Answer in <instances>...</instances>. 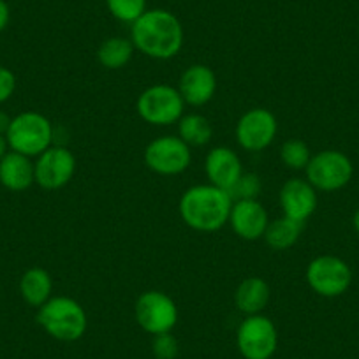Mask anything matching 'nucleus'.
<instances>
[{
  "label": "nucleus",
  "instance_id": "obj_9",
  "mask_svg": "<svg viewBox=\"0 0 359 359\" xmlns=\"http://www.w3.org/2000/svg\"><path fill=\"white\" fill-rule=\"evenodd\" d=\"M134 317L141 330L148 334L172 333L178 324L180 312L175 299L162 291H144L134 305Z\"/></svg>",
  "mask_w": 359,
  "mask_h": 359
},
{
  "label": "nucleus",
  "instance_id": "obj_20",
  "mask_svg": "<svg viewBox=\"0 0 359 359\" xmlns=\"http://www.w3.org/2000/svg\"><path fill=\"white\" fill-rule=\"evenodd\" d=\"M134 51H136V48H134L130 37H108L99 46L97 60L108 71H118L133 60Z\"/></svg>",
  "mask_w": 359,
  "mask_h": 359
},
{
  "label": "nucleus",
  "instance_id": "obj_3",
  "mask_svg": "<svg viewBox=\"0 0 359 359\" xmlns=\"http://www.w3.org/2000/svg\"><path fill=\"white\" fill-rule=\"evenodd\" d=\"M37 324L58 341H78L88 327L85 309L67 296H53L37 309Z\"/></svg>",
  "mask_w": 359,
  "mask_h": 359
},
{
  "label": "nucleus",
  "instance_id": "obj_4",
  "mask_svg": "<svg viewBox=\"0 0 359 359\" xmlns=\"http://www.w3.org/2000/svg\"><path fill=\"white\" fill-rule=\"evenodd\" d=\"M53 123L37 111H23L13 116L11 126L6 133L9 150L27 157H39L53 144Z\"/></svg>",
  "mask_w": 359,
  "mask_h": 359
},
{
  "label": "nucleus",
  "instance_id": "obj_28",
  "mask_svg": "<svg viewBox=\"0 0 359 359\" xmlns=\"http://www.w3.org/2000/svg\"><path fill=\"white\" fill-rule=\"evenodd\" d=\"M9 22H11V9L6 0H0V34L8 29Z\"/></svg>",
  "mask_w": 359,
  "mask_h": 359
},
{
  "label": "nucleus",
  "instance_id": "obj_26",
  "mask_svg": "<svg viewBox=\"0 0 359 359\" xmlns=\"http://www.w3.org/2000/svg\"><path fill=\"white\" fill-rule=\"evenodd\" d=\"M151 352H154L155 359H176L180 354L178 340L172 333L157 334V337H154Z\"/></svg>",
  "mask_w": 359,
  "mask_h": 359
},
{
  "label": "nucleus",
  "instance_id": "obj_18",
  "mask_svg": "<svg viewBox=\"0 0 359 359\" xmlns=\"http://www.w3.org/2000/svg\"><path fill=\"white\" fill-rule=\"evenodd\" d=\"M269 285L261 277H248L238 284L234 291V305L236 309L247 316H257L269 303Z\"/></svg>",
  "mask_w": 359,
  "mask_h": 359
},
{
  "label": "nucleus",
  "instance_id": "obj_10",
  "mask_svg": "<svg viewBox=\"0 0 359 359\" xmlns=\"http://www.w3.org/2000/svg\"><path fill=\"white\" fill-rule=\"evenodd\" d=\"M143 158L150 171L162 176H176L189 169L192 151L178 136H161L147 144Z\"/></svg>",
  "mask_w": 359,
  "mask_h": 359
},
{
  "label": "nucleus",
  "instance_id": "obj_21",
  "mask_svg": "<svg viewBox=\"0 0 359 359\" xmlns=\"http://www.w3.org/2000/svg\"><path fill=\"white\" fill-rule=\"evenodd\" d=\"M305 224H299L296 220L289 219V217L282 215L280 219L269 220L268 227H266L264 233V241L268 243L269 248H273L277 252L289 250L291 247H294L298 243L299 236H302V231Z\"/></svg>",
  "mask_w": 359,
  "mask_h": 359
},
{
  "label": "nucleus",
  "instance_id": "obj_23",
  "mask_svg": "<svg viewBox=\"0 0 359 359\" xmlns=\"http://www.w3.org/2000/svg\"><path fill=\"white\" fill-rule=\"evenodd\" d=\"M280 158L287 169L305 171L310 158H312V151H310L309 144L305 141L292 137V140H287L280 147Z\"/></svg>",
  "mask_w": 359,
  "mask_h": 359
},
{
  "label": "nucleus",
  "instance_id": "obj_7",
  "mask_svg": "<svg viewBox=\"0 0 359 359\" xmlns=\"http://www.w3.org/2000/svg\"><path fill=\"white\" fill-rule=\"evenodd\" d=\"M309 184L317 192H337L351 184L352 161L340 150H323L312 155L305 169Z\"/></svg>",
  "mask_w": 359,
  "mask_h": 359
},
{
  "label": "nucleus",
  "instance_id": "obj_15",
  "mask_svg": "<svg viewBox=\"0 0 359 359\" xmlns=\"http://www.w3.org/2000/svg\"><path fill=\"white\" fill-rule=\"evenodd\" d=\"M176 88L184 97L185 104L199 108V106L208 104L215 97L217 76L208 65L192 64L182 72Z\"/></svg>",
  "mask_w": 359,
  "mask_h": 359
},
{
  "label": "nucleus",
  "instance_id": "obj_17",
  "mask_svg": "<svg viewBox=\"0 0 359 359\" xmlns=\"http://www.w3.org/2000/svg\"><path fill=\"white\" fill-rule=\"evenodd\" d=\"M36 184L32 158L9 150L0 161V185L11 192H23Z\"/></svg>",
  "mask_w": 359,
  "mask_h": 359
},
{
  "label": "nucleus",
  "instance_id": "obj_8",
  "mask_svg": "<svg viewBox=\"0 0 359 359\" xmlns=\"http://www.w3.org/2000/svg\"><path fill=\"white\" fill-rule=\"evenodd\" d=\"M236 345L245 359H271L278 348V331L264 313L247 316L236 331Z\"/></svg>",
  "mask_w": 359,
  "mask_h": 359
},
{
  "label": "nucleus",
  "instance_id": "obj_11",
  "mask_svg": "<svg viewBox=\"0 0 359 359\" xmlns=\"http://www.w3.org/2000/svg\"><path fill=\"white\" fill-rule=\"evenodd\" d=\"M234 134L243 150L262 151L271 147L277 137L278 120L269 109L252 108L240 116Z\"/></svg>",
  "mask_w": 359,
  "mask_h": 359
},
{
  "label": "nucleus",
  "instance_id": "obj_13",
  "mask_svg": "<svg viewBox=\"0 0 359 359\" xmlns=\"http://www.w3.org/2000/svg\"><path fill=\"white\" fill-rule=\"evenodd\" d=\"M278 203L285 217L305 224L316 213L319 196L306 178H291L282 185Z\"/></svg>",
  "mask_w": 359,
  "mask_h": 359
},
{
  "label": "nucleus",
  "instance_id": "obj_5",
  "mask_svg": "<svg viewBox=\"0 0 359 359\" xmlns=\"http://www.w3.org/2000/svg\"><path fill=\"white\" fill-rule=\"evenodd\" d=\"M141 120L155 127H168L178 123L185 115V101L178 88L165 83H157L144 88L136 102Z\"/></svg>",
  "mask_w": 359,
  "mask_h": 359
},
{
  "label": "nucleus",
  "instance_id": "obj_16",
  "mask_svg": "<svg viewBox=\"0 0 359 359\" xmlns=\"http://www.w3.org/2000/svg\"><path fill=\"white\" fill-rule=\"evenodd\" d=\"M205 172L208 176L210 184L229 192L231 187L236 184L245 171L240 155L233 148L215 147L206 155Z\"/></svg>",
  "mask_w": 359,
  "mask_h": 359
},
{
  "label": "nucleus",
  "instance_id": "obj_31",
  "mask_svg": "<svg viewBox=\"0 0 359 359\" xmlns=\"http://www.w3.org/2000/svg\"><path fill=\"white\" fill-rule=\"evenodd\" d=\"M352 226H354V231L359 234V208L355 210L354 215H352Z\"/></svg>",
  "mask_w": 359,
  "mask_h": 359
},
{
  "label": "nucleus",
  "instance_id": "obj_25",
  "mask_svg": "<svg viewBox=\"0 0 359 359\" xmlns=\"http://www.w3.org/2000/svg\"><path fill=\"white\" fill-rule=\"evenodd\" d=\"M262 191V182L255 172H243L236 184L231 187L229 194L233 201H241V199H257Z\"/></svg>",
  "mask_w": 359,
  "mask_h": 359
},
{
  "label": "nucleus",
  "instance_id": "obj_1",
  "mask_svg": "<svg viewBox=\"0 0 359 359\" xmlns=\"http://www.w3.org/2000/svg\"><path fill=\"white\" fill-rule=\"evenodd\" d=\"M184 25L165 9H147L130 25V41L144 57L154 60H171L184 48Z\"/></svg>",
  "mask_w": 359,
  "mask_h": 359
},
{
  "label": "nucleus",
  "instance_id": "obj_30",
  "mask_svg": "<svg viewBox=\"0 0 359 359\" xmlns=\"http://www.w3.org/2000/svg\"><path fill=\"white\" fill-rule=\"evenodd\" d=\"M9 151V144H8V140H6V136H2L0 134V161L6 157V154Z\"/></svg>",
  "mask_w": 359,
  "mask_h": 359
},
{
  "label": "nucleus",
  "instance_id": "obj_14",
  "mask_svg": "<svg viewBox=\"0 0 359 359\" xmlns=\"http://www.w3.org/2000/svg\"><path fill=\"white\" fill-rule=\"evenodd\" d=\"M227 224L241 240L257 241L264 236L269 217L259 199H241V201H233Z\"/></svg>",
  "mask_w": 359,
  "mask_h": 359
},
{
  "label": "nucleus",
  "instance_id": "obj_6",
  "mask_svg": "<svg viewBox=\"0 0 359 359\" xmlns=\"http://www.w3.org/2000/svg\"><path fill=\"white\" fill-rule=\"evenodd\" d=\"M309 287L323 298H338L352 284V269L338 255H317L309 262L305 271Z\"/></svg>",
  "mask_w": 359,
  "mask_h": 359
},
{
  "label": "nucleus",
  "instance_id": "obj_2",
  "mask_svg": "<svg viewBox=\"0 0 359 359\" xmlns=\"http://www.w3.org/2000/svg\"><path fill=\"white\" fill-rule=\"evenodd\" d=\"M233 198L224 189L212 184L194 185L182 194L178 212L191 229L199 233H215L229 220Z\"/></svg>",
  "mask_w": 359,
  "mask_h": 359
},
{
  "label": "nucleus",
  "instance_id": "obj_12",
  "mask_svg": "<svg viewBox=\"0 0 359 359\" xmlns=\"http://www.w3.org/2000/svg\"><path fill=\"white\" fill-rule=\"evenodd\" d=\"M36 184L44 191H58L72 180L76 172V157L69 148L51 144L34 162Z\"/></svg>",
  "mask_w": 359,
  "mask_h": 359
},
{
  "label": "nucleus",
  "instance_id": "obj_27",
  "mask_svg": "<svg viewBox=\"0 0 359 359\" xmlns=\"http://www.w3.org/2000/svg\"><path fill=\"white\" fill-rule=\"evenodd\" d=\"M16 76L11 69L0 65V104L8 102L15 95Z\"/></svg>",
  "mask_w": 359,
  "mask_h": 359
},
{
  "label": "nucleus",
  "instance_id": "obj_22",
  "mask_svg": "<svg viewBox=\"0 0 359 359\" xmlns=\"http://www.w3.org/2000/svg\"><path fill=\"white\" fill-rule=\"evenodd\" d=\"M213 129L210 120L199 113H189L178 120V137L189 147H205L212 141Z\"/></svg>",
  "mask_w": 359,
  "mask_h": 359
},
{
  "label": "nucleus",
  "instance_id": "obj_29",
  "mask_svg": "<svg viewBox=\"0 0 359 359\" xmlns=\"http://www.w3.org/2000/svg\"><path fill=\"white\" fill-rule=\"evenodd\" d=\"M11 120L13 116H9L8 113L4 111H0V134H2V136H6V133H8L9 126H11Z\"/></svg>",
  "mask_w": 359,
  "mask_h": 359
},
{
  "label": "nucleus",
  "instance_id": "obj_24",
  "mask_svg": "<svg viewBox=\"0 0 359 359\" xmlns=\"http://www.w3.org/2000/svg\"><path fill=\"white\" fill-rule=\"evenodd\" d=\"M106 6L113 18L129 25L147 13V0H106Z\"/></svg>",
  "mask_w": 359,
  "mask_h": 359
},
{
  "label": "nucleus",
  "instance_id": "obj_19",
  "mask_svg": "<svg viewBox=\"0 0 359 359\" xmlns=\"http://www.w3.org/2000/svg\"><path fill=\"white\" fill-rule=\"evenodd\" d=\"M20 294L27 305L39 309L53 298V278L44 268H29L20 278Z\"/></svg>",
  "mask_w": 359,
  "mask_h": 359
}]
</instances>
